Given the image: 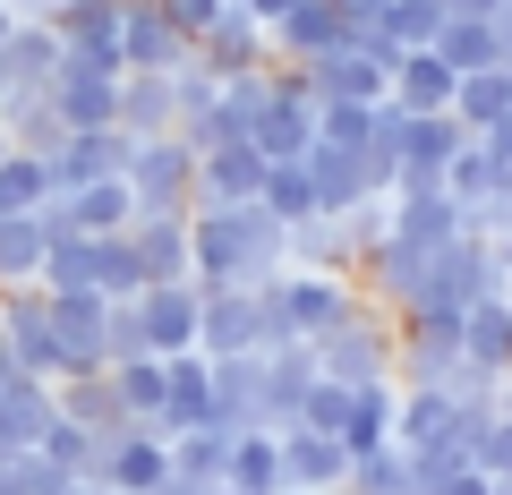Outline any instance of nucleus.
<instances>
[{
    "label": "nucleus",
    "instance_id": "42",
    "mask_svg": "<svg viewBox=\"0 0 512 495\" xmlns=\"http://www.w3.org/2000/svg\"><path fill=\"white\" fill-rule=\"evenodd\" d=\"M256 205H265V214L291 231V222L316 214V188H308V171H299V163H274V171H265V188H256Z\"/></svg>",
    "mask_w": 512,
    "mask_h": 495
},
{
    "label": "nucleus",
    "instance_id": "32",
    "mask_svg": "<svg viewBox=\"0 0 512 495\" xmlns=\"http://www.w3.org/2000/svg\"><path fill=\"white\" fill-rule=\"evenodd\" d=\"M453 86H461V77L444 69L436 52H402V60H393V94H384V103H402V111H453Z\"/></svg>",
    "mask_w": 512,
    "mask_h": 495
},
{
    "label": "nucleus",
    "instance_id": "4",
    "mask_svg": "<svg viewBox=\"0 0 512 495\" xmlns=\"http://www.w3.org/2000/svg\"><path fill=\"white\" fill-rule=\"evenodd\" d=\"M265 299H274L282 333L291 342H316V333H333L350 308H359V282L350 274H308V265H282L274 282H265Z\"/></svg>",
    "mask_w": 512,
    "mask_h": 495
},
{
    "label": "nucleus",
    "instance_id": "35",
    "mask_svg": "<svg viewBox=\"0 0 512 495\" xmlns=\"http://www.w3.org/2000/svg\"><path fill=\"white\" fill-rule=\"evenodd\" d=\"M427 52H436L453 77H470V69H495V60H504V43H495V18H444Z\"/></svg>",
    "mask_w": 512,
    "mask_h": 495
},
{
    "label": "nucleus",
    "instance_id": "18",
    "mask_svg": "<svg viewBox=\"0 0 512 495\" xmlns=\"http://www.w3.org/2000/svg\"><path fill=\"white\" fill-rule=\"evenodd\" d=\"M299 171H308V188H316V214H350L359 197H376L367 154H350V146H308V154H299Z\"/></svg>",
    "mask_w": 512,
    "mask_h": 495
},
{
    "label": "nucleus",
    "instance_id": "43",
    "mask_svg": "<svg viewBox=\"0 0 512 495\" xmlns=\"http://www.w3.org/2000/svg\"><path fill=\"white\" fill-rule=\"evenodd\" d=\"M52 470H69V478H94V453H103V436H86V427H69V419H52L43 427V444H35Z\"/></svg>",
    "mask_w": 512,
    "mask_h": 495
},
{
    "label": "nucleus",
    "instance_id": "49",
    "mask_svg": "<svg viewBox=\"0 0 512 495\" xmlns=\"http://www.w3.org/2000/svg\"><path fill=\"white\" fill-rule=\"evenodd\" d=\"M478 146H487V154H495V163H504V171H512V120H495V129H478Z\"/></svg>",
    "mask_w": 512,
    "mask_h": 495
},
{
    "label": "nucleus",
    "instance_id": "6",
    "mask_svg": "<svg viewBox=\"0 0 512 495\" xmlns=\"http://www.w3.org/2000/svg\"><path fill=\"white\" fill-rule=\"evenodd\" d=\"M0 359L18 367V376H35V385L69 376V359L52 342V316H43V291H0Z\"/></svg>",
    "mask_w": 512,
    "mask_h": 495
},
{
    "label": "nucleus",
    "instance_id": "14",
    "mask_svg": "<svg viewBox=\"0 0 512 495\" xmlns=\"http://www.w3.org/2000/svg\"><path fill=\"white\" fill-rule=\"evenodd\" d=\"M197 69H214V77H248V69H274V43H265V26L248 18V9H222L214 26L197 35Z\"/></svg>",
    "mask_w": 512,
    "mask_h": 495
},
{
    "label": "nucleus",
    "instance_id": "23",
    "mask_svg": "<svg viewBox=\"0 0 512 495\" xmlns=\"http://www.w3.org/2000/svg\"><path fill=\"white\" fill-rule=\"evenodd\" d=\"M128 248L146 265V291L154 282H188V214H137L128 222Z\"/></svg>",
    "mask_w": 512,
    "mask_h": 495
},
{
    "label": "nucleus",
    "instance_id": "41",
    "mask_svg": "<svg viewBox=\"0 0 512 495\" xmlns=\"http://www.w3.org/2000/svg\"><path fill=\"white\" fill-rule=\"evenodd\" d=\"M52 180H43V154H0V214H43Z\"/></svg>",
    "mask_w": 512,
    "mask_h": 495
},
{
    "label": "nucleus",
    "instance_id": "29",
    "mask_svg": "<svg viewBox=\"0 0 512 495\" xmlns=\"http://www.w3.org/2000/svg\"><path fill=\"white\" fill-rule=\"evenodd\" d=\"M52 410L69 427H86V436H120V393H111V376H60L52 385Z\"/></svg>",
    "mask_w": 512,
    "mask_h": 495
},
{
    "label": "nucleus",
    "instance_id": "25",
    "mask_svg": "<svg viewBox=\"0 0 512 495\" xmlns=\"http://www.w3.org/2000/svg\"><path fill=\"white\" fill-rule=\"evenodd\" d=\"M461 359L487 367V376H512V299H478V308H461Z\"/></svg>",
    "mask_w": 512,
    "mask_h": 495
},
{
    "label": "nucleus",
    "instance_id": "24",
    "mask_svg": "<svg viewBox=\"0 0 512 495\" xmlns=\"http://www.w3.org/2000/svg\"><path fill=\"white\" fill-rule=\"evenodd\" d=\"M393 444H402V453L453 444V393L444 385H402V402H393Z\"/></svg>",
    "mask_w": 512,
    "mask_h": 495
},
{
    "label": "nucleus",
    "instance_id": "7",
    "mask_svg": "<svg viewBox=\"0 0 512 495\" xmlns=\"http://www.w3.org/2000/svg\"><path fill=\"white\" fill-rule=\"evenodd\" d=\"M43 316H52V342H60V359H69V376H103L111 367V299L43 291Z\"/></svg>",
    "mask_w": 512,
    "mask_h": 495
},
{
    "label": "nucleus",
    "instance_id": "27",
    "mask_svg": "<svg viewBox=\"0 0 512 495\" xmlns=\"http://www.w3.org/2000/svg\"><path fill=\"white\" fill-rule=\"evenodd\" d=\"M128 137H171V120H180V103H171V77L154 69H128L120 77V111H111Z\"/></svg>",
    "mask_w": 512,
    "mask_h": 495
},
{
    "label": "nucleus",
    "instance_id": "31",
    "mask_svg": "<svg viewBox=\"0 0 512 495\" xmlns=\"http://www.w3.org/2000/svg\"><path fill=\"white\" fill-rule=\"evenodd\" d=\"M393 402H402V385H350V419H342V453H376V444H393Z\"/></svg>",
    "mask_w": 512,
    "mask_h": 495
},
{
    "label": "nucleus",
    "instance_id": "9",
    "mask_svg": "<svg viewBox=\"0 0 512 495\" xmlns=\"http://www.w3.org/2000/svg\"><path fill=\"white\" fill-rule=\"evenodd\" d=\"M128 146H137L128 129H77V137H60V146L43 154V180H52V197H77L86 180H120Z\"/></svg>",
    "mask_w": 512,
    "mask_h": 495
},
{
    "label": "nucleus",
    "instance_id": "46",
    "mask_svg": "<svg viewBox=\"0 0 512 495\" xmlns=\"http://www.w3.org/2000/svg\"><path fill=\"white\" fill-rule=\"evenodd\" d=\"M120 359H154L146 325H137V299H111V367Z\"/></svg>",
    "mask_w": 512,
    "mask_h": 495
},
{
    "label": "nucleus",
    "instance_id": "48",
    "mask_svg": "<svg viewBox=\"0 0 512 495\" xmlns=\"http://www.w3.org/2000/svg\"><path fill=\"white\" fill-rule=\"evenodd\" d=\"M154 9H163V18H171V26L188 35V52H197V35H205V26L222 18V9H231V0H154Z\"/></svg>",
    "mask_w": 512,
    "mask_h": 495
},
{
    "label": "nucleus",
    "instance_id": "2",
    "mask_svg": "<svg viewBox=\"0 0 512 495\" xmlns=\"http://www.w3.org/2000/svg\"><path fill=\"white\" fill-rule=\"evenodd\" d=\"M316 376H333V385H393V316L384 308H350L333 333H316Z\"/></svg>",
    "mask_w": 512,
    "mask_h": 495
},
{
    "label": "nucleus",
    "instance_id": "20",
    "mask_svg": "<svg viewBox=\"0 0 512 495\" xmlns=\"http://www.w3.org/2000/svg\"><path fill=\"white\" fill-rule=\"evenodd\" d=\"M393 239L419 248V257H436V248L461 239V205L444 197V188H410V197H393Z\"/></svg>",
    "mask_w": 512,
    "mask_h": 495
},
{
    "label": "nucleus",
    "instance_id": "26",
    "mask_svg": "<svg viewBox=\"0 0 512 495\" xmlns=\"http://www.w3.org/2000/svg\"><path fill=\"white\" fill-rule=\"evenodd\" d=\"M60 214H69L77 239H111L137 222V197H128V180H86L77 197H60Z\"/></svg>",
    "mask_w": 512,
    "mask_h": 495
},
{
    "label": "nucleus",
    "instance_id": "13",
    "mask_svg": "<svg viewBox=\"0 0 512 495\" xmlns=\"http://www.w3.org/2000/svg\"><path fill=\"white\" fill-rule=\"evenodd\" d=\"M197 308H205L197 282H154V291H137V325H146L154 359H180V350H197Z\"/></svg>",
    "mask_w": 512,
    "mask_h": 495
},
{
    "label": "nucleus",
    "instance_id": "12",
    "mask_svg": "<svg viewBox=\"0 0 512 495\" xmlns=\"http://www.w3.org/2000/svg\"><path fill=\"white\" fill-rule=\"evenodd\" d=\"M52 69H60V26L18 18V26H9V43H0V111L18 103V94H43V86H52Z\"/></svg>",
    "mask_w": 512,
    "mask_h": 495
},
{
    "label": "nucleus",
    "instance_id": "10",
    "mask_svg": "<svg viewBox=\"0 0 512 495\" xmlns=\"http://www.w3.org/2000/svg\"><path fill=\"white\" fill-rule=\"evenodd\" d=\"M470 146V129H461L453 111H410L402 129V171H393V197H410V188H444V163Z\"/></svg>",
    "mask_w": 512,
    "mask_h": 495
},
{
    "label": "nucleus",
    "instance_id": "1",
    "mask_svg": "<svg viewBox=\"0 0 512 495\" xmlns=\"http://www.w3.org/2000/svg\"><path fill=\"white\" fill-rule=\"evenodd\" d=\"M282 239L291 231L265 205H197L188 214V282H205V291H265L291 265Z\"/></svg>",
    "mask_w": 512,
    "mask_h": 495
},
{
    "label": "nucleus",
    "instance_id": "30",
    "mask_svg": "<svg viewBox=\"0 0 512 495\" xmlns=\"http://www.w3.org/2000/svg\"><path fill=\"white\" fill-rule=\"evenodd\" d=\"M222 487H231V495H291V487H282V444L265 436V427L231 436V461H222Z\"/></svg>",
    "mask_w": 512,
    "mask_h": 495
},
{
    "label": "nucleus",
    "instance_id": "19",
    "mask_svg": "<svg viewBox=\"0 0 512 495\" xmlns=\"http://www.w3.org/2000/svg\"><path fill=\"white\" fill-rule=\"evenodd\" d=\"M308 385H316V350L308 342H274L265 350V436H282V427L299 419Z\"/></svg>",
    "mask_w": 512,
    "mask_h": 495
},
{
    "label": "nucleus",
    "instance_id": "36",
    "mask_svg": "<svg viewBox=\"0 0 512 495\" xmlns=\"http://www.w3.org/2000/svg\"><path fill=\"white\" fill-rule=\"evenodd\" d=\"M103 376H111V393H120V419L154 436V419H163V359H120V367H103Z\"/></svg>",
    "mask_w": 512,
    "mask_h": 495
},
{
    "label": "nucleus",
    "instance_id": "54",
    "mask_svg": "<svg viewBox=\"0 0 512 495\" xmlns=\"http://www.w3.org/2000/svg\"><path fill=\"white\" fill-rule=\"evenodd\" d=\"M487 495H512V478H487Z\"/></svg>",
    "mask_w": 512,
    "mask_h": 495
},
{
    "label": "nucleus",
    "instance_id": "8",
    "mask_svg": "<svg viewBox=\"0 0 512 495\" xmlns=\"http://www.w3.org/2000/svg\"><path fill=\"white\" fill-rule=\"evenodd\" d=\"M248 146L265 154V163H299V154L316 146V94H308V77H299V69H274V103L256 111Z\"/></svg>",
    "mask_w": 512,
    "mask_h": 495
},
{
    "label": "nucleus",
    "instance_id": "17",
    "mask_svg": "<svg viewBox=\"0 0 512 495\" xmlns=\"http://www.w3.org/2000/svg\"><path fill=\"white\" fill-rule=\"evenodd\" d=\"M265 43H274V69H308V60H325L342 43V18H333V0H299L291 18L265 26Z\"/></svg>",
    "mask_w": 512,
    "mask_h": 495
},
{
    "label": "nucleus",
    "instance_id": "52",
    "mask_svg": "<svg viewBox=\"0 0 512 495\" xmlns=\"http://www.w3.org/2000/svg\"><path fill=\"white\" fill-rule=\"evenodd\" d=\"M9 26H18V9H9V0H0V43H9Z\"/></svg>",
    "mask_w": 512,
    "mask_h": 495
},
{
    "label": "nucleus",
    "instance_id": "28",
    "mask_svg": "<svg viewBox=\"0 0 512 495\" xmlns=\"http://www.w3.org/2000/svg\"><path fill=\"white\" fill-rule=\"evenodd\" d=\"M291 265H308V274H359V248H350V231H342V214H308V222H291Z\"/></svg>",
    "mask_w": 512,
    "mask_h": 495
},
{
    "label": "nucleus",
    "instance_id": "47",
    "mask_svg": "<svg viewBox=\"0 0 512 495\" xmlns=\"http://www.w3.org/2000/svg\"><path fill=\"white\" fill-rule=\"evenodd\" d=\"M9 478H18V495H69V487H77V478L52 470L43 453H18V461H9Z\"/></svg>",
    "mask_w": 512,
    "mask_h": 495
},
{
    "label": "nucleus",
    "instance_id": "51",
    "mask_svg": "<svg viewBox=\"0 0 512 495\" xmlns=\"http://www.w3.org/2000/svg\"><path fill=\"white\" fill-rule=\"evenodd\" d=\"M69 495H111V487H103V478H77V487H69Z\"/></svg>",
    "mask_w": 512,
    "mask_h": 495
},
{
    "label": "nucleus",
    "instance_id": "50",
    "mask_svg": "<svg viewBox=\"0 0 512 495\" xmlns=\"http://www.w3.org/2000/svg\"><path fill=\"white\" fill-rule=\"evenodd\" d=\"M239 9H248V18H256V26H274V18H291L299 0H239Z\"/></svg>",
    "mask_w": 512,
    "mask_h": 495
},
{
    "label": "nucleus",
    "instance_id": "15",
    "mask_svg": "<svg viewBox=\"0 0 512 495\" xmlns=\"http://www.w3.org/2000/svg\"><path fill=\"white\" fill-rule=\"evenodd\" d=\"M282 487L291 495H342V478H350V453L333 436H316V427H282Z\"/></svg>",
    "mask_w": 512,
    "mask_h": 495
},
{
    "label": "nucleus",
    "instance_id": "40",
    "mask_svg": "<svg viewBox=\"0 0 512 495\" xmlns=\"http://www.w3.org/2000/svg\"><path fill=\"white\" fill-rule=\"evenodd\" d=\"M137 291H146V265H137L128 231L94 239V299H137Z\"/></svg>",
    "mask_w": 512,
    "mask_h": 495
},
{
    "label": "nucleus",
    "instance_id": "34",
    "mask_svg": "<svg viewBox=\"0 0 512 495\" xmlns=\"http://www.w3.org/2000/svg\"><path fill=\"white\" fill-rule=\"evenodd\" d=\"M453 120H461V129H495V120H512V60H495V69H470V77H461V86H453Z\"/></svg>",
    "mask_w": 512,
    "mask_h": 495
},
{
    "label": "nucleus",
    "instance_id": "21",
    "mask_svg": "<svg viewBox=\"0 0 512 495\" xmlns=\"http://www.w3.org/2000/svg\"><path fill=\"white\" fill-rule=\"evenodd\" d=\"M52 419H60V410H52V385H35V376H9V385H0V461L35 453Z\"/></svg>",
    "mask_w": 512,
    "mask_h": 495
},
{
    "label": "nucleus",
    "instance_id": "3",
    "mask_svg": "<svg viewBox=\"0 0 512 495\" xmlns=\"http://www.w3.org/2000/svg\"><path fill=\"white\" fill-rule=\"evenodd\" d=\"M274 342H291V333H282L265 291H205V308H197V350L205 359H248V350H274Z\"/></svg>",
    "mask_w": 512,
    "mask_h": 495
},
{
    "label": "nucleus",
    "instance_id": "39",
    "mask_svg": "<svg viewBox=\"0 0 512 495\" xmlns=\"http://www.w3.org/2000/svg\"><path fill=\"white\" fill-rule=\"evenodd\" d=\"M342 495H419V470H410V453H402V444H376V453H359V461H350Z\"/></svg>",
    "mask_w": 512,
    "mask_h": 495
},
{
    "label": "nucleus",
    "instance_id": "45",
    "mask_svg": "<svg viewBox=\"0 0 512 495\" xmlns=\"http://www.w3.org/2000/svg\"><path fill=\"white\" fill-rule=\"evenodd\" d=\"M342 419H350V385H333V376H316V385H308V402H299V419H291V427H316V436H342Z\"/></svg>",
    "mask_w": 512,
    "mask_h": 495
},
{
    "label": "nucleus",
    "instance_id": "53",
    "mask_svg": "<svg viewBox=\"0 0 512 495\" xmlns=\"http://www.w3.org/2000/svg\"><path fill=\"white\" fill-rule=\"evenodd\" d=\"M0 495H18V478H9V461H0Z\"/></svg>",
    "mask_w": 512,
    "mask_h": 495
},
{
    "label": "nucleus",
    "instance_id": "5",
    "mask_svg": "<svg viewBox=\"0 0 512 495\" xmlns=\"http://www.w3.org/2000/svg\"><path fill=\"white\" fill-rule=\"evenodd\" d=\"M128 197H137V214H188V188H197V154L180 146V137H137L128 146Z\"/></svg>",
    "mask_w": 512,
    "mask_h": 495
},
{
    "label": "nucleus",
    "instance_id": "37",
    "mask_svg": "<svg viewBox=\"0 0 512 495\" xmlns=\"http://www.w3.org/2000/svg\"><path fill=\"white\" fill-rule=\"evenodd\" d=\"M495 188H512V171H504V163H495V154H487V146L470 137V146H461L453 163H444V197H453L461 214H470V205H487Z\"/></svg>",
    "mask_w": 512,
    "mask_h": 495
},
{
    "label": "nucleus",
    "instance_id": "33",
    "mask_svg": "<svg viewBox=\"0 0 512 495\" xmlns=\"http://www.w3.org/2000/svg\"><path fill=\"white\" fill-rule=\"evenodd\" d=\"M43 248H52L43 214H0V291H35Z\"/></svg>",
    "mask_w": 512,
    "mask_h": 495
},
{
    "label": "nucleus",
    "instance_id": "22",
    "mask_svg": "<svg viewBox=\"0 0 512 495\" xmlns=\"http://www.w3.org/2000/svg\"><path fill=\"white\" fill-rule=\"evenodd\" d=\"M214 419L222 427H265V350H248V359H214Z\"/></svg>",
    "mask_w": 512,
    "mask_h": 495
},
{
    "label": "nucleus",
    "instance_id": "44",
    "mask_svg": "<svg viewBox=\"0 0 512 495\" xmlns=\"http://www.w3.org/2000/svg\"><path fill=\"white\" fill-rule=\"evenodd\" d=\"M367 111H376V103H316V146L367 154Z\"/></svg>",
    "mask_w": 512,
    "mask_h": 495
},
{
    "label": "nucleus",
    "instance_id": "16",
    "mask_svg": "<svg viewBox=\"0 0 512 495\" xmlns=\"http://www.w3.org/2000/svg\"><path fill=\"white\" fill-rule=\"evenodd\" d=\"M265 154L256 146H214V154H197V188H188V214L197 205H256V188H265Z\"/></svg>",
    "mask_w": 512,
    "mask_h": 495
},
{
    "label": "nucleus",
    "instance_id": "11",
    "mask_svg": "<svg viewBox=\"0 0 512 495\" xmlns=\"http://www.w3.org/2000/svg\"><path fill=\"white\" fill-rule=\"evenodd\" d=\"M94 478H103L111 495H163L171 444L146 436V427H120V436H103V453H94Z\"/></svg>",
    "mask_w": 512,
    "mask_h": 495
},
{
    "label": "nucleus",
    "instance_id": "38",
    "mask_svg": "<svg viewBox=\"0 0 512 495\" xmlns=\"http://www.w3.org/2000/svg\"><path fill=\"white\" fill-rule=\"evenodd\" d=\"M222 461H231V427H188V436H171V478H188V487H222Z\"/></svg>",
    "mask_w": 512,
    "mask_h": 495
}]
</instances>
